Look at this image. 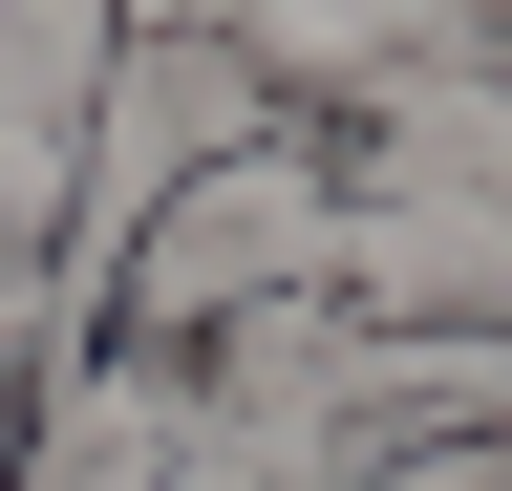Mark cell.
I'll return each instance as SVG.
<instances>
[{
  "instance_id": "6da1fadb",
  "label": "cell",
  "mask_w": 512,
  "mask_h": 491,
  "mask_svg": "<svg viewBox=\"0 0 512 491\" xmlns=\"http://www.w3.org/2000/svg\"><path fill=\"white\" fill-rule=\"evenodd\" d=\"M299 278H342V193H320L299 150H214V171H171V235L128 257V321L214 342L235 299H299Z\"/></svg>"
}]
</instances>
